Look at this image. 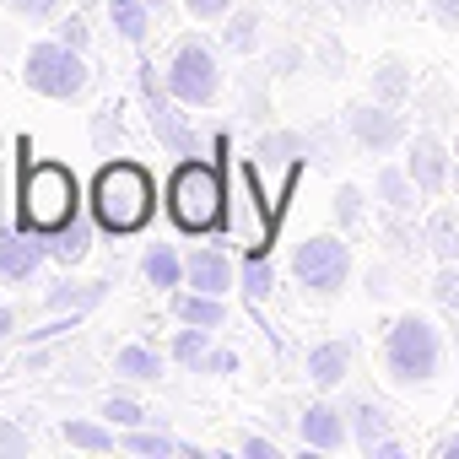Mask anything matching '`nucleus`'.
Returning a JSON list of instances; mask_svg holds the SVG:
<instances>
[{
  "label": "nucleus",
  "instance_id": "obj_1",
  "mask_svg": "<svg viewBox=\"0 0 459 459\" xmlns=\"http://www.w3.org/2000/svg\"><path fill=\"white\" fill-rule=\"evenodd\" d=\"M22 178H17V227L22 233H55V227L82 216V184L65 162H28L33 146L17 141Z\"/></svg>",
  "mask_w": 459,
  "mask_h": 459
},
{
  "label": "nucleus",
  "instance_id": "obj_2",
  "mask_svg": "<svg viewBox=\"0 0 459 459\" xmlns=\"http://www.w3.org/2000/svg\"><path fill=\"white\" fill-rule=\"evenodd\" d=\"M152 211H157V184H152V173L141 162L114 157V162L98 168V178H92V221L103 233H114V238L141 233L152 221Z\"/></svg>",
  "mask_w": 459,
  "mask_h": 459
},
{
  "label": "nucleus",
  "instance_id": "obj_3",
  "mask_svg": "<svg viewBox=\"0 0 459 459\" xmlns=\"http://www.w3.org/2000/svg\"><path fill=\"white\" fill-rule=\"evenodd\" d=\"M443 368V335L427 314H400L384 335V373L389 384L400 389H416V384H432Z\"/></svg>",
  "mask_w": 459,
  "mask_h": 459
},
{
  "label": "nucleus",
  "instance_id": "obj_4",
  "mask_svg": "<svg viewBox=\"0 0 459 459\" xmlns=\"http://www.w3.org/2000/svg\"><path fill=\"white\" fill-rule=\"evenodd\" d=\"M168 211L184 233H211L227 216V189H221V168L211 162H178L173 178H168Z\"/></svg>",
  "mask_w": 459,
  "mask_h": 459
},
{
  "label": "nucleus",
  "instance_id": "obj_5",
  "mask_svg": "<svg viewBox=\"0 0 459 459\" xmlns=\"http://www.w3.org/2000/svg\"><path fill=\"white\" fill-rule=\"evenodd\" d=\"M22 82H28V92H39L49 103H76L92 87V71H87L82 49H71L65 39H44V44H28Z\"/></svg>",
  "mask_w": 459,
  "mask_h": 459
},
{
  "label": "nucleus",
  "instance_id": "obj_6",
  "mask_svg": "<svg viewBox=\"0 0 459 459\" xmlns=\"http://www.w3.org/2000/svg\"><path fill=\"white\" fill-rule=\"evenodd\" d=\"M162 87H168V98H178L184 108L216 103V98H221V60H216V49H211L205 39H184V44L173 49V60H168V71H162Z\"/></svg>",
  "mask_w": 459,
  "mask_h": 459
},
{
  "label": "nucleus",
  "instance_id": "obj_7",
  "mask_svg": "<svg viewBox=\"0 0 459 459\" xmlns=\"http://www.w3.org/2000/svg\"><path fill=\"white\" fill-rule=\"evenodd\" d=\"M292 276L308 298H341V287L351 281V249L346 238L335 233H319V238H303L298 255H292Z\"/></svg>",
  "mask_w": 459,
  "mask_h": 459
},
{
  "label": "nucleus",
  "instance_id": "obj_8",
  "mask_svg": "<svg viewBox=\"0 0 459 459\" xmlns=\"http://www.w3.org/2000/svg\"><path fill=\"white\" fill-rule=\"evenodd\" d=\"M346 130L362 152L373 157H389L394 146H405V119L394 114V103H378V98H362L346 108Z\"/></svg>",
  "mask_w": 459,
  "mask_h": 459
},
{
  "label": "nucleus",
  "instance_id": "obj_9",
  "mask_svg": "<svg viewBox=\"0 0 459 459\" xmlns=\"http://www.w3.org/2000/svg\"><path fill=\"white\" fill-rule=\"evenodd\" d=\"M141 92H146V114H152L157 141H162L173 157H195V152H200V135H195V125L178 114V108H184L178 98H157V87H152V65H141Z\"/></svg>",
  "mask_w": 459,
  "mask_h": 459
},
{
  "label": "nucleus",
  "instance_id": "obj_10",
  "mask_svg": "<svg viewBox=\"0 0 459 459\" xmlns=\"http://www.w3.org/2000/svg\"><path fill=\"white\" fill-rule=\"evenodd\" d=\"M44 260H49V244H44V233H0V281L6 287H28L39 271H44Z\"/></svg>",
  "mask_w": 459,
  "mask_h": 459
},
{
  "label": "nucleus",
  "instance_id": "obj_11",
  "mask_svg": "<svg viewBox=\"0 0 459 459\" xmlns=\"http://www.w3.org/2000/svg\"><path fill=\"white\" fill-rule=\"evenodd\" d=\"M405 173L416 178L421 195H443V189H448V146H443L432 130L411 135V146H405Z\"/></svg>",
  "mask_w": 459,
  "mask_h": 459
},
{
  "label": "nucleus",
  "instance_id": "obj_12",
  "mask_svg": "<svg viewBox=\"0 0 459 459\" xmlns=\"http://www.w3.org/2000/svg\"><path fill=\"white\" fill-rule=\"evenodd\" d=\"M298 432H303V443H308V448H319V454H335V448H346V437H351V427H346V411H341V405H330V400H314V405H303V416H298Z\"/></svg>",
  "mask_w": 459,
  "mask_h": 459
},
{
  "label": "nucleus",
  "instance_id": "obj_13",
  "mask_svg": "<svg viewBox=\"0 0 459 459\" xmlns=\"http://www.w3.org/2000/svg\"><path fill=\"white\" fill-rule=\"evenodd\" d=\"M184 281H189L195 292L227 298V292H233V281H238V271H233V260H227L221 249H195V255L184 260Z\"/></svg>",
  "mask_w": 459,
  "mask_h": 459
},
{
  "label": "nucleus",
  "instance_id": "obj_14",
  "mask_svg": "<svg viewBox=\"0 0 459 459\" xmlns=\"http://www.w3.org/2000/svg\"><path fill=\"white\" fill-rule=\"evenodd\" d=\"M303 373H308L314 389H335V384H346V378H351V346H346V341H319V346H308Z\"/></svg>",
  "mask_w": 459,
  "mask_h": 459
},
{
  "label": "nucleus",
  "instance_id": "obj_15",
  "mask_svg": "<svg viewBox=\"0 0 459 459\" xmlns=\"http://www.w3.org/2000/svg\"><path fill=\"white\" fill-rule=\"evenodd\" d=\"M108 298V281H82V276H60L49 292H44V308L55 314H87Z\"/></svg>",
  "mask_w": 459,
  "mask_h": 459
},
{
  "label": "nucleus",
  "instance_id": "obj_16",
  "mask_svg": "<svg viewBox=\"0 0 459 459\" xmlns=\"http://www.w3.org/2000/svg\"><path fill=\"white\" fill-rule=\"evenodd\" d=\"M221 22H227L221 44L233 49V55H260V44H265V12L260 6H233Z\"/></svg>",
  "mask_w": 459,
  "mask_h": 459
},
{
  "label": "nucleus",
  "instance_id": "obj_17",
  "mask_svg": "<svg viewBox=\"0 0 459 459\" xmlns=\"http://www.w3.org/2000/svg\"><path fill=\"white\" fill-rule=\"evenodd\" d=\"M421 244L437 255V260H459V205H437L421 227Z\"/></svg>",
  "mask_w": 459,
  "mask_h": 459
},
{
  "label": "nucleus",
  "instance_id": "obj_18",
  "mask_svg": "<svg viewBox=\"0 0 459 459\" xmlns=\"http://www.w3.org/2000/svg\"><path fill=\"white\" fill-rule=\"evenodd\" d=\"M255 157H260L265 168H298V162L308 157V135H303V130H271V135H260Z\"/></svg>",
  "mask_w": 459,
  "mask_h": 459
},
{
  "label": "nucleus",
  "instance_id": "obj_19",
  "mask_svg": "<svg viewBox=\"0 0 459 459\" xmlns=\"http://www.w3.org/2000/svg\"><path fill=\"white\" fill-rule=\"evenodd\" d=\"M173 319H178V325L221 330V325H227V303H221L216 292H178V298H173Z\"/></svg>",
  "mask_w": 459,
  "mask_h": 459
},
{
  "label": "nucleus",
  "instance_id": "obj_20",
  "mask_svg": "<svg viewBox=\"0 0 459 459\" xmlns=\"http://www.w3.org/2000/svg\"><path fill=\"white\" fill-rule=\"evenodd\" d=\"M114 373H119V378H130V384H157V378H162V351H157V346L130 341V346H119V351H114Z\"/></svg>",
  "mask_w": 459,
  "mask_h": 459
},
{
  "label": "nucleus",
  "instance_id": "obj_21",
  "mask_svg": "<svg viewBox=\"0 0 459 459\" xmlns=\"http://www.w3.org/2000/svg\"><path fill=\"white\" fill-rule=\"evenodd\" d=\"M44 244H49V260H60V265H82L87 249H92V227L76 216V221L55 227V233H44Z\"/></svg>",
  "mask_w": 459,
  "mask_h": 459
},
{
  "label": "nucleus",
  "instance_id": "obj_22",
  "mask_svg": "<svg viewBox=\"0 0 459 459\" xmlns=\"http://www.w3.org/2000/svg\"><path fill=\"white\" fill-rule=\"evenodd\" d=\"M411 82H416V76H411V65H405L400 55H384V60L373 65V98H378V103H394V108H400V103L411 98Z\"/></svg>",
  "mask_w": 459,
  "mask_h": 459
},
{
  "label": "nucleus",
  "instance_id": "obj_23",
  "mask_svg": "<svg viewBox=\"0 0 459 459\" xmlns=\"http://www.w3.org/2000/svg\"><path fill=\"white\" fill-rule=\"evenodd\" d=\"M141 276H146V287L173 292V287L184 281V260H178V249H173V244H152V249L141 255Z\"/></svg>",
  "mask_w": 459,
  "mask_h": 459
},
{
  "label": "nucleus",
  "instance_id": "obj_24",
  "mask_svg": "<svg viewBox=\"0 0 459 459\" xmlns=\"http://www.w3.org/2000/svg\"><path fill=\"white\" fill-rule=\"evenodd\" d=\"M346 416H351V437H357V448H362V454H373V448L389 437V411H384V405H373V400H357Z\"/></svg>",
  "mask_w": 459,
  "mask_h": 459
},
{
  "label": "nucleus",
  "instance_id": "obj_25",
  "mask_svg": "<svg viewBox=\"0 0 459 459\" xmlns=\"http://www.w3.org/2000/svg\"><path fill=\"white\" fill-rule=\"evenodd\" d=\"M108 22L125 44H141L152 33V6L146 0H108Z\"/></svg>",
  "mask_w": 459,
  "mask_h": 459
},
{
  "label": "nucleus",
  "instance_id": "obj_26",
  "mask_svg": "<svg viewBox=\"0 0 459 459\" xmlns=\"http://www.w3.org/2000/svg\"><path fill=\"white\" fill-rule=\"evenodd\" d=\"M60 432H65V443H71V448H87V454H108V448L119 443L108 421H87V416H65V421H60Z\"/></svg>",
  "mask_w": 459,
  "mask_h": 459
},
{
  "label": "nucleus",
  "instance_id": "obj_27",
  "mask_svg": "<svg viewBox=\"0 0 459 459\" xmlns=\"http://www.w3.org/2000/svg\"><path fill=\"white\" fill-rule=\"evenodd\" d=\"M416 195H421V189H416V178H411L405 168H384V173H378V200H384L394 216H405V211L416 205Z\"/></svg>",
  "mask_w": 459,
  "mask_h": 459
},
{
  "label": "nucleus",
  "instance_id": "obj_28",
  "mask_svg": "<svg viewBox=\"0 0 459 459\" xmlns=\"http://www.w3.org/2000/svg\"><path fill=\"white\" fill-rule=\"evenodd\" d=\"M205 357H211V330H205V325H184V330L173 335V362L189 368V373H200Z\"/></svg>",
  "mask_w": 459,
  "mask_h": 459
},
{
  "label": "nucleus",
  "instance_id": "obj_29",
  "mask_svg": "<svg viewBox=\"0 0 459 459\" xmlns=\"http://www.w3.org/2000/svg\"><path fill=\"white\" fill-rule=\"evenodd\" d=\"M98 416L108 421V427H146V421H157L141 400H130V394H108L103 405H98Z\"/></svg>",
  "mask_w": 459,
  "mask_h": 459
},
{
  "label": "nucleus",
  "instance_id": "obj_30",
  "mask_svg": "<svg viewBox=\"0 0 459 459\" xmlns=\"http://www.w3.org/2000/svg\"><path fill=\"white\" fill-rule=\"evenodd\" d=\"M119 448H130V454H146V459H162V454H178V443H173L168 432H152V427H125V437H119Z\"/></svg>",
  "mask_w": 459,
  "mask_h": 459
},
{
  "label": "nucleus",
  "instance_id": "obj_31",
  "mask_svg": "<svg viewBox=\"0 0 459 459\" xmlns=\"http://www.w3.org/2000/svg\"><path fill=\"white\" fill-rule=\"evenodd\" d=\"M276 292V271H271V260L255 249L249 260H244V298H255V303H265Z\"/></svg>",
  "mask_w": 459,
  "mask_h": 459
},
{
  "label": "nucleus",
  "instance_id": "obj_32",
  "mask_svg": "<svg viewBox=\"0 0 459 459\" xmlns=\"http://www.w3.org/2000/svg\"><path fill=\"white\" fill-rule=\"evenodd\" d=\"M238 108L255 119V125H265L271 119V98H265V71H255L249 82H244V92H238Z\"/></svg>",
  "mask_w": 459,
  "mask_h": 459
},
{
  "label": "nucleus",
  "instance_id": "obj_33",
  "mask_svg": "<svg viewBox=\"0 0 459 459\" xmlns=\"http://www.w3.org/2000/svg\"><path fill=\"white\" fill-rule=\"evenodd\" d=\"M362 211H368V195H362L357 184H341V189H335V221H341V227H357Z\"/></svg>",
  "mask_w": 459,
  "mask_h": 459
},
{
  "label": "nucleus",
  "instance_id": "obj_34",
  "mask_svg": "<svg viewBox=\"0 0 459 459\" xmlns=\"http://www.w3.org/2000/svg\"><path fill=\"white\" fill-rule=\"evenodd\" d=\"M28 448H33L28 427H22V421H12V416H0V459H22Z\"/></svg>",
  "mask_w": 459,
  "mask_h": 459
},
{
  "label": "nucleus",
  "instance_id": "obj_35",
  "mask_svg": "<svg viewBox=\"0 0 459 459\" xmlns=\"http://www.w3.org/2000/svg\"><path fill=\"white\" fill-rule=\"evenodd\" d=\"M432 298H437L448 314H459V260H443V271H437V281H432Z\"/></svg>",
  "mask_w": 459,
  "mask_h": 459
},
{
  "label": "nucleus",
  "instance_id": "obj_36",
  "mask_svg": "<svg viewBox=\"0 0 459 459\" xmlns=\"http://www.w3.org/2000/svg\"><path fill=\"white\" fill-rule=\"evenodd\" d=\"M65 0H6V12L22 17V22H55Z\"/></svg>",
  "mask_w": 459,
  "mask_h": 459
},
{
  "label": "nucleus",
  "instance_id": "obj_37",
  "mask_svg": "<svg viewBox=\"0 0 459 459\" xmlns=\"http://www.w3.org/2000/svg\"><path fill=\"white\" fill-rule=\"evenodd\" d=\"M55 39H65L71 49H82V55H87L92 28H87V17H76V12H71V17H55Z\"/></svg>",
  "mask_w": 459,
  "mask_h": 459
},
{
  "label": "nucleus",
  "instance_id": "obj_38",
  "mask_svg": "<svg viewBox=\"0 0 459 459\" xmlns=\"http://www.w3.org/2000/svg\"><path fill=\"white\" fill-rule=\"evenodd\" d=\"M298 65H303V49L298 44H281V49H271L265 76H298Z\"/></svg>",
  "mask_w": 459,
  "mask_h": 459
},
{
  "label": "nucleus",
  "instance_id": "obj_39",
  "mask_svg": "<svg viewBox=\"0 0 459 459\" xmlns=\"http://www.w3.org/2000/svg\"><path fill=\"white\" fill-rule=\"evenodd\" d=\"M233 6H238V0H184V12H189L195 22H221Z\"/></svg>",
  "mask_w": 459,
  "mask_h": 459
},
{
  "label": "nucleus",
  "instance_id": "obj_40",
  "mask_svg": "<svg viewBox=\"0 0 459 459\" xmlns=\"http://www.w3.org/2000/svg\"><path fill=\"white\" fill-rule=\"evenodd\" d=\"M92 146H98V152H108V146H119V119H114V108H103V114H92Z\"/></svg>",
  "mask_w": 459,
  "mask_h": 459
},
{
  "label": "nucleus",
  "instance_id": "obj_41",
  "mask_svg": "<svg viewBox=\"0 0 459 459\" xmlns=\"http://www.w3.org/2000/svg\"><path fill=\"white\" fill-rule=\"evenodd\" d=\"M432 22L437 28H459V0H432Z\"/></svg>",
  "mask_w": 459,
  "mask_h": 459
},
{
  "label": "nucleus",
  "instance_id": "obj_42",
  "mask_svg": "<svg viewBox=\"0 0 459 459\" xmlns=\"http://www.w3.org/2000/svg\"><path fill=\"white\" fill-rule=\"evenodd\" d=\"M233 368H238V357H233V351H216V346H211V357H205V368H200V373H233Z\"/></svg>",
  "mask_w": 459,
  "mask_h": 459
},
{
  "label": "nucleus",
  "instance_id": "obj_43",
  "mask_svg": "<svg viewBox=\"0 0 459 459\" xmlns=\"http://www.w3.org/2000/svg\"><path fill=\"white\" fill-rule=\"evenodd\" d=\"M373 6H378V0H335V12H341V17H351V22H362Z\"/></svg>",
  "mask_w": 459,
  "mask_h": 459
},
{
  "label": "nucleus",
  "instance_id": "obj_44",
  "mask_svg": "<svg viewBox=\"0 0 459 459\" xmlns=\"http://www.w3.org/2000/svg\"><path fill=\"white\" fill-rule=\"evenodd\" d=\"M244 454L249 459H276V443L271 437H244Z\"/></svg>",
  "mask_w": 459,
  "mask_h": 459
},
{
  "label": "nucleus",
  "instance_id": "obj_45",
  "mask_svg": "<svg viewBox=\"0 0 459 459\" xmlns=\"http://www.w3.org/2000/svg\"><path fill=\"white\" fill-rule=\"evenodd\" d=\"M65 378H71V384H87V378H92V373H87V357H76V362H65Z\"/></svg>",
  "mask_w": 459,
  "mask_h": 459
},
{
  "label": "nucleus",
  "instance_id": "obj_46",
  "mask_svg": "<svg viewBox=\"0 0 459 459\" xmlns=\"http://www.w3.org/2000/svg\"><path fill=\"white\" fill-rule=\"evenodd\" d=\"M17 335V308H0V341Z\"/></svg>",
  "mask_w": 459,
  "mask_h": 459
},
{
  "label": "nucleus",
  "instance_id": "obj_47",
  "mask_svg": "<svg viewBox=\"0 0 459 459\" xmlns=\"http://www.w3.org/2000/svg\"><path fill=\"white\" fill-rule=\"evenodd\" d=\"M400 454H405V448H400V443H394V437H384V443H378V448H373V459H400Z\"/></svg>",
  "mask_w": 459,
  "mask_h": 459
},
{
  "label": "nucleus",
  "instance_id": "obj_48",
  "mask_svg": "<svg viewBox=\"0 0 459 459\" xmlns=\"http://www.w3.org/2000/svg\"><path fill=\"white\" fill-rule=\"evenodd\" d=\"M437 454H443V459H459V432H454V437H443V448H437Z\"/></svg>",
  "mask_w": 459,
  "mask_h": 459
},
{
  "label": "nucleus",
  "instance_id": "obj_49",
  "mask_svg": "<svg viewBox=\"0 0 459 459\" xmlns=\"http://www.w3.org/2000/svg\"><path fill=\"white\" fill-rule=\"evenodd\" d=\"M146 6H152V12H162V0H146Z\"/></svg>",
  "mask_w": 459,
  "mask_h": 459
},
{
  "label": "nucleus",
  "instance_id": "obj_50",
  "mask_svg": "<svg viewBox=\"0 0 459 459\" xmlns=\"http://www.w3.org/2000/svg\"><path fill=\"white\" fill-rule=\"evenodd\" d=\"M454 351H459V335H454Z\"/></svg>",
  "mask_w": 459,
  "mask_h": 459
},
{
  "label": "nucleus",
  "instance_id": "obj_51",
  "mask_svg": "<svg viewBox=\"0 0 459 459\" xmlns=\"http://www.w3.org/2000/svg\"><path fill=\"white\" fill-rule=\"evenodd\" d=\"M454 152H459V141H454Z\"/></svg>",
  "mask_w": 459,
  "mask_h": 459
}]
</instances>
